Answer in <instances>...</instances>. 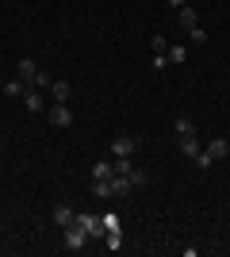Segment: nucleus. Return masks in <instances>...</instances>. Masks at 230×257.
I'll list each match as a JSON object with an SVG mask.
<instances>
[{"instance_id": "nucleus-8", "label": "nucleus", "mask_w": 230, "mask_h": 257, "mask_svg": "<svg viewBox=\"0 0 230 257\" xmlns=\"http://www.w3.org/2000/svg\"><path fill=\"white\" fill-rule=\"evenodd\" d=\"M16 73H20V81H23V85H31V81H35V73H39V65H35L31 58H20Z\"/></svg>"}, {"instance_id": "nucleus-14", "label": "nucleus", "mask_w": 230, "mask_h": 257, "mask_svg": "<svg viewBox=\"0 0 230 257\" xmlns=\"http://www.w3.org/2000/svg\"><path fill=\"white\" fill-rule=\"evenodd\" d=\"M131 188H134V184L127 181V177H119V173L111 177V196H127V192H131Z\"/></svg>"}, {"instance_id": "nucleus-11", "label": "nucleus", "mask_w": 230, "mask_h": 257, "mask_svg": "<svg viewBox=\"0 0 230 257\" xmlns=\"http://www.w3.org/2000/svg\"><path fill=\"white\" fill-rule=\"evenodd\" d=\"M176 20H180V27H184V31H192V27H199V16H196V8H188V4H184V8H180V12H176Z\"/></svg>"}, {"instance_id": "nucleus-6", "label": "nucleus", "mask_w": 230, "mask_h": 257, "mask_svg": "<svg viewBox=\"0 0 230 257\" xmlns=\"http://www.w3.org/2000/svg\"><path fill=\"white\" fill-rule=\"evenodd\" d=\"M73 219H77V211H73L69 204H58V207H54V223L62 226V230H66V226H73Z\"/></svg>"}, {"instance_id": "nucleus-19", "label": "nucleus", "mask_w": 230, "mask_h": 257, "mask_svg": "<svg viewBox=\"0 0 230 257\" xmlns=\"http://www.w3.org/2000/svg\"><path fill=\"white\" fill-rule=\"evenodd\" d=\"M50 85H54V77L43 73V69H39V73H35V81H31V88H39V92H43V88H50Z\"/></svg>"}, {"instance_id": "nucleus-23", "label": "nucleus", "mask_w": 230, "mask_h": 257, "mask_svg": "<svg viewBox=\"0 0 230 257\" xmlns=\"http://www.w3.org/2000/svg\"><path fill=\"white\" fill-rule=\"evenodd\" d=\"M150 65H153V69H165V65H169V58H165V54H153Z\"/></svg>"}, {"instance_id": "nucleus-9", "label": "nucleus", "mask_w": 230, "mask_h": 257, "mask_svg": "<svg viewBox=\"0 0 230 257\" xmlns=\"http://www.w3.org/2000/svg\"><path fill=\"white\" fill-rule=\"evenodd\" d=\"M50 96H54V104H69V96H73L69 81H54V85H50Z\"/></svg>"}, {"instance_id": "nucleus-17", "label": "nucleus", "mask_w": 230, "mask_h": 257, "mask_svg": "<svg viewBox=\"0 0 230 257\" xmlns=\"http://www.w3.org/2000/svg\"><path fill=\"white\" fill-rule=\"evenodd\" d=\"M23 92H27V85H23L20 77H16V81H8V85H4V96H12V100H16V96H23Z\"/></svg>"}, {"instance_id": "nucleus-4", "label": "nucleus", "mask_w": 230, "mask_h": 257, "mask_svg": "<svg viewBox=\"0 0 230 257\" xmlns=\"http://www.w3.org/2000/svg\"><path fill=\"white\" fill-rule=\"evenodd\" d=\"M23 104H27V111H31V115H39V111L46 107V100H43V92H39V88L27 85V92H23Z\"/></svg>"}, {"instance_id": "nucleus-1", "label": "nucleus", "mask_w": 230, "mask_h": 257, "mask_svg": "<svg viewBox=\"0 0 230 257\" xmlns=\"http://www.w3.org/2000/svg\"><path fill=\"white\" fill-rule=\"evenodd\" d=\"M73 223L81 226V230H88L92 238H104V223H100V215H77Z\"/></svg>"}, {"instance_id": "nucleus-10", "label": "nucleus", "mask_w": 230, "mask_h": 257, "mask_svg": "<svg viewBox=\"0 0 230 257\" xmlns=\"http://www.w3.org/2000/svg\"><path fill=\"white\" fill-rule=\"evenodd\" d=\"M207 158H211V161H222V158H230V142H226V139H215V142L207 146Z\"/></svg>"}, {"instance_id": "nucleus-7", "label": "nucleus", "mask_w": 230, "mask_h": 257, "mask_svg": "<svg viewBox=\"0 0 230 257\" xmlns=\"http://www.w3.org/2000/svg\"><path fill=\"white\" fill-rule=\"evenodd\" d=\"M111 177H115V161H96V165H92V181H111Z\"/></svg>"}, {"instance_id": "nucleus-20", "label": "nucleus", "mask_w": 230, "mask_h": 257, "mask_svg": "<svg viewBox=\"0 0 230 257\" xmlns=\"http://www.w3.org/2000/svg\"><path fill=\"white\" fill-rule=\"evenodd\" d=\"M176 135H196V123H192L188 115H180L176 119Z\"/></svg>"}, {"instance_id": "nucleus-5", "label": "nucleus", "mask_w": 230, "mask_h": 257, "mask_svg": "<svg viewBox=\"0 0 230 257\" xmlns=\"http://www.w3.org/2000/svg\"><path fill=\"white\" fill-rule=\"evenodd\" d=\"M134 146H138V142H134L131 135H123V139H115V142H111V154H115V158H131V154H134Z\"/></svg>"}, {"instance_id": "nucleus-2", "label": "nucleus", "mask_w": 230, "mask_h": 257, "mask_svg": "<svg viewBox=\"0 0 230 257\" xmlns=\"http://www.w3.org/2000/svg\"><path fill=\"white\" fill-rule=\"evenodd\" d=\"M50 123H54V127H73V111H69V104H54L50 107Z\"/></svg>"}, {"instance_id": "nucleus-22", "label": "nucleus", "mask_w": 230, "mask_h": 257, "mask_svg": "<svg viewBox=\"0 0 230 257\" xmlns=\"http://www.w3.org/2000/svg\"><path fill=\"white\" fill-rule=\"evenodd\" d=\"M188 39H192V46H203V43H207V31H199V27H192V31H188Z\"/></svg>"}, {"instance_id": "nucleus-13", "label": "nucleus", "mask_w": 230, "mask_h": 257, "mask_svg": "<svg viewBox=\"0 0 230 257\" xmlns=\"http://www.w3.org/2000/svg\"><path fill=\"white\" fill-rule=\"evenodd\" d=\"M104 249L119 253V249H123V230H108V234H104Z\"/></svg>"}, {"instance_id": "nucleus-24", "label": "nucleus", "mask_w": 230, "mask_h": 257, "mask_svg": "<svg viewBox=\"0 0 230 257\" xmlns=\"http://www.w3.org/2000/svg\"><path fill=\"white\" fill-rule=\"evenodd\" d=\"M165 4H169V8H173V12H180V8H184V4H188V0H165Z\"/></svg>"}, {"instance_id": "nucleus-21", "label": "nucleus", "mask_w": 230, "mask_h": 257, "mask_svg": "<svg viewBox=\"0 0 230 257\" xmlns=\"http://www.w3.org/2000/svg\"><path fill=\"white\" fill-rule=\"evenodd\" d=\"M150 46H153V54H169V43H165V35H153Z\"/></svg>"}, {"instance_id": "nucleus-18", "label": "nucleus", "mask_w": 230, "mask_h": 257, "mask_svg": "<svg viewBox=\"0 0 230 257\" xmlns=\"http://www.w3.org/2000/svg\"><path fill=\"white\" fill-rule=\"evenodd\" d=\"M92 196H100V200H111V181H92Z\"/></svg>"}, {"instance_id": "nucleus-12", "label": "nucleus", "mask_w": 230, "mask_h": 257, "mask_svg": "<svg viewBox=\"0 0 230 257\" xmlns=\"http://www.w3.org/2000/svg\"><path fill=\"white\" fill-rule=\"evenodd\" d=\"M180 154H188V158H196V154H199V139H196V135H180Z\"/></svg>"}, {"instance_id": "nucleus-15", "label": "nucleus", "mask_w": 230, "mask_h": 257, "mask_svg": "<svg viewBox=\"0 0 230 257\" xmlns=\"http://www.w3.org/2000/svg\"><path fill=\"white\" fill-rule=\"evenodd\" d=\"M165 58H169V65H180L188 58V46H180V43H173L169 46V54H165Z\"/></svg>"}, {"instance_id": "nucleus-3", "label": "nucleus", "mask_w": 230, "mask_h": 257, "mask_svg": "<svg viewBox=\"0 0 230 257\" xmlns=\"http://www.w3.org/2000/svg\"><path fill=\"white\" fill-rule=\"evenodd\" d=\"M85 238H88V230H81V226H66V249H73V253H77V249H85Z\"/></svg>"}, {"instance_id": "nucleus-16", "label": "nucleus", "mask_w": 230, "mask_h": 257, "mask_svg": "<svg viewBox=\"0 0 230 257\" xmlns=\"http://www.w3.org/2000/svg\"><path fill=\"white\" fill-rule=\"evenodd\" d=\"M100 223H104V234H108V230H123V223H119V215H115V211H104V215H100Z\"/></svg>"}]
</instances>
